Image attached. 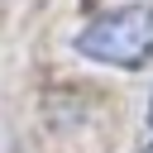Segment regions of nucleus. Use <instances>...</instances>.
Masks as SVG:
<instances>
[{
    "label": "nucleus",
    "instance_id": "2",
    "mask_svg": "<svg viewBox=\"0 0 153 153\" xmlns=\"http://www.w3.org/2000/svg\"><path fill=\"white\" fill-rule=\"evenodd\" d=\"M148 124H153V96H148Z\"/></svg>",
    "mask_w": 153,
    "mask_h": 153
},
{
    "label": "nucleus",
    "instance_id": "3",
    "mask_svg": "<svg viewBox=\"0 0 153 153\" xmlns=\"http://www.w3.org/2000/svg\"><path fill=\"white\" fill-rule=\"evenodd\" d=\"M143 153H153V143H148V148H143Z\"/></svg>",
    "mask_w": 153,
    "mask_h": 153
},
{
    "label": "nucleus",
    "instance_id": "1",
    "mask_svg": "<svg viewBox=\"0 0 153 153\" xmlns=\"http://www.w3.org/2000/svg\"><path fill=\"white\" fill-rule=\"evenodd\" d=\"M76 53L100 62V67H120L134 72L153 57V5H124V10H105L96 19H86L76 29Z\"/></svg>",
    "mask_w": 153,
    "mask_h": 153
}]
</instances>
